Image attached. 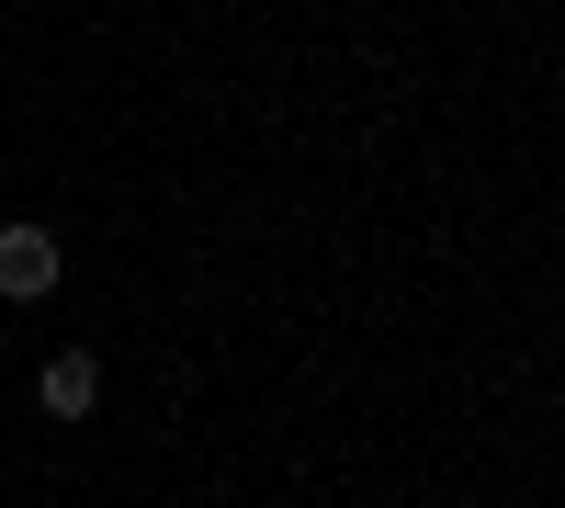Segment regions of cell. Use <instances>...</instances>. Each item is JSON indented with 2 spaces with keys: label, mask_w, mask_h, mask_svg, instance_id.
Masks as SVG:
<instances>
[{
  "label": "cell",
  "mask_w": 565,
  "mask_h": 508,
  "mask_svg": "<svg viewBox=\"0 0 565 508\" xmlns=\"http://www.w3.org/2000/svg\"><path fill=\"white\" fill-rule=\"evenodd\" d=\"M57 283H68V238L34 226V215H12L0 226V305H45Z\"/></svg>",
  "instance_id": "obj_1"
},
{
  "label": "cell",
  "mask_w": 565,
  "mask_h": 508,
  "mask_svg": "<svg viewBox=\"0 0 565 508\" xmlns=\"http://www.w3.org/2000/svg\"><path fill=\"white\" fill-rule=\"evenodd\" d=\"M34 407H45L57 430H79L90 407H103V350H45V361H34Z\"/></svg>",
  "instance_id": "obj_2"
}]
</instances>
